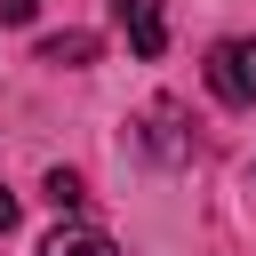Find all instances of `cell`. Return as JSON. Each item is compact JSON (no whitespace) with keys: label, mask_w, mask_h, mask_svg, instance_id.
I'll use <instances>...</instances> for the list:
<instances>
[{"label":"cell","mask_w":256,"mask_h":256,"mask_svg":"<svg viewBox=\"0 0 256 256\" xmlns=\"http://www.w3.org/2000/svg\"><path fill=\"white\" fill-rule=\"evenodd\" d=\"M208 88L224 104H256V40H216L208 48Z\"/></svg>","instance_id":"6da1fadb"},{"label":"cell","mask_w":256,"mask_h":256,"mask_svg":"<svg viewBox=\"0 0 256 256\" xmlns=\"http://www.w3.org/2000/svg\"><path fill=\"white\" fill-rule=\"evenodd\" d=\"M112 16H120V32H128L136 56H160V48H168V24H160L152 0H112Z\"/></svg>","instance_id":"7a4b0ae2"},{"label":"cell","mask_w":256,"mask_h":256,"mask_svg":"<svg viewBox=\"0 0 256 256\" xmlns=\"http://www.w3.org/2000/svg\"><path fill=\"white\" fill-rule=\"evenodd\" d=\"M40 256H112V240H104V232H88V224H64V232H48V240H40Z\"/></svg>","instance_id":"3957f363"},{"label":"cell","mask_w":256,"mask_h":256,"mask_svg":"<svg viewBox=\"0 0 256 256\" xmlns=\"http://www.w3.org/2000/svg\"><path fill=\"white\" fill-rule=\"evenodd\" d=\"M96 56V32H56V40H40V64H88Z\"/></svg>","instance_id":"277c9868"},{"label":"cell","mask_w":256,"mask_h":256,"mask_svg":"<svg viewBox=\"0 0 256 256\" xmlns=\"http://www.w3.org/2000/svg\"><path fill=\"white\" fill-rule=\"evenodd\" d=\"M48 200H56V208H80L88 192H80V176H72V168H56V176H48Z\"/></svg>","instance_id":"5b68a950"},{"label":"cell","mask_w":256,"mask_h":256,"mask_svg":"<svg viewBox=\"0 0 256 256\" xmlns=\"http://www.w3.org/2000/svg\"><path fill=\"white\" fill-rule=\"evenodd\" d=\"M32 8H40V0H0V24H24Z\"/></svg>","instance_id":"8992f818"},{"label":"cell","mask_w":256,"mask_h":256,"mask_svg":"<svg viewBox=\"0 0 256 256\" xmlns=\"http://www.w3.org/2000/svg\"><path fill=\"white\" fill-rule=\"evenodd\" d=\"M8 224H16V192H0V232H8Z\"/></svg>","instance_id":"52a82bcc"}]
</instances>
